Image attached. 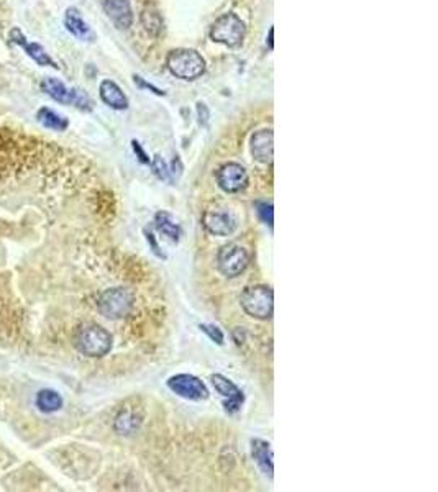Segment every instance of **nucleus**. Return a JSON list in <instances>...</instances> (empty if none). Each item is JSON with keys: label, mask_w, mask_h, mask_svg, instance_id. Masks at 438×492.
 Segmentation results:
<instances>
[{"label": "nucleus", "mask_w": 438, "mask_h": 492, "mask_svg": "<svg viewBox=\"0 0 438 492\" xmlns=\"http://www.w3.org/2000/svg\"><path fill=\"white\" fill-rule=\"evenodd\" d=\"M251 455L256 461V465L260 466V469L268 476L269 479H273L274 476V461H273V450L271 445L266 440L255 438L251 440Z\"/></svg>", "instance_id": "obj_14"}, {"label": "nucleus", "mask_w": 438, "mask_h": 492, "mask_svg": "<svg viewBox=\"0 0 438 492\" xmlns=\"http://www.w3.org/2000/svg\"><path fill=\"white\" fill-rule=\"evenodd\" d=\"M37 407L44 414H53L63 407V398L56 390L43 389L37 395Z\"/></svg>", "instance_id": "obj_19"}, {"label": "nucleus", "mask_w": 438, "mask_h": 492, "mask_svg": "<svg viewBox=\"0 0 438 492\" xmlns=\"http://www.w3.org/2000/svg\"><path fill=\"white\" fill-rule=\"evenodd\" d=\"M143 422V415L138 414L137 409H123L115 417L114 429L118 435H132L140 429Z\"/></svg>", "instance_id": "obj_17"}, {"label": "nucleus", "mask_w": 438, "mask_h": 492, "mask_svg": "<svg viewBox=\"0 0 438 492\" xmlns=\"http://www.w3.org/2000/svg\"><path fill=\"white\" fill-rule=\"evenodd\" d=\"M202 225L210 235L215 237H229L235 232L236 222L230 214L220 210H207L202 215Z\"/></svg>", "instance_id": "obj_10"}, {"label": "nucleus", "mask_w": 438, "mask_h": 492, "mask_svg": "<svg viewBox=\"0 0 438 492\" xmlns=\"http://www.w3.org/2000/svg\"><path fill=\"white\" fill-rule=\"evenodd\" d=\"M243 400H245V395L243 393H240L233 395V398H229V399H225V402H224V407L225 410L229 412V414H236L241 409V405H243Z\"/></svg>", "instance_id": "obj_26"}, {"label": "nucleus", "mask_w": 438, "mask_h": 492, "mask_svg": "<svg viewBox=\"0 0 438 492\" xmlns=\"http://www.w3.org/2000/svg\"><path fill=\"white\" fill-rule=\"evenodd\" d=\"M241 309L256 320H269L274 312V293L269 285H248L240 297Z\"/></svg>", "instance_id": "obj_1"}, {"label": "nucleus", "mask_w": 438, "mask_h": 492, "mask_svg": "<svg viewBox=\"0 0 438 492\" xmlns=\"http://www.w3.org/2000/svg\"><path fill=\"white\" fill-rule=\"evenodd\" d=\"M135 82H137L138 85H142V87H146V89H151V90H153V92H154V94H158V95H164V92H163V90H159L158 87H154V85H151V84H148V82H145V81H143V79H142V78H140V76H135Z\"/></svg>", "instance_id": "obj_29"}, {"label": "nucleus", "mask_w": 438, "mask_h": 492, "mask_svg": "<svg viewBox=\"0 0 438 492\" xmlns=\"http://www.w3.org/2000/svg\"><path fill=\"white\" fill-rule=\"evenodd\" d=\"M64 27L68 28V32L74 35L75 38L83 39V42H92L94 32L90 30L87 22L80 17V12L78 8H68L64 13Z\"/></svg>", "instance_id": "obj_15"}, {"label": "nucleus", "mask_w": 438, "mask_h": 492, "mask_svg": "<svg viewBox=\"0 0 438 492\" xmlns=\"http://www.w3.org/2000/svg\"><path fill=\"white\" fill-rule=\"evenodd\" d=\"M104 10L117 28L127 30L133 23V12L130 0H104Z\"/></svg>", "instance_id": "obj_13"}, {"label": "nucleus", "mask_w": 438, "mask_h": 492, "mask_svg": "<svg viewBox=\"0 0 438 492\" xmlns=\"http://www.w3.org/2000/svg\"><path fill=\"white\" fill-rule=\"evenodd\" d=\"M37 118L39 123L44 125V127L56 130V132H64V130L69 127V122L63 117V115H59L58 112H54V110L48 107L39 109L37 113Z\"/></svg>", "instance_id": "obj_20"}, {"label": "nucleus", "mask_w": 438, "mask_h": 492, "mask_svg": "<svg viewBox=\"0 0 438 492\" xmlns=\"http://www.w3.org/2000/svg\"><path fill=\"white\" fill-rule=\"evenodd\" d=\"M219 187L226 194L241 192L250 183L248 173L238 163H226L217 171Z\"/></svg>", "instance_id": "obj_9"}, {"label": "nucleus", "mask_w": 438, "mask_h": 492, "mask_svg": "<svg viewBox=\"0 0 438 492\" xmlns=\"http://www.w3.org/2000/svg\"><path fill=\"white\" fill-rule=\"evenodd\" d=\"M200 330L204 331V333L209 335V338L215 341L217 345H224L225 343V335L224 331H221L219 327H215V325H200Z\"/></svg>", "instance_id": "obj_25"}, {"label": "nucleus", "mask_w": 438, "mask_h": 492, "mask_svg": "<svg viewBox=\"0 0 438 492\" xmlns=\"http://www.w3.org/2000/svg\"><path fill=\"white\" fill-rule=\"evenodd\" d=\"M251 153L256 161L268 164L273 161V154H274V135L273 130L264 128L256 132L253 137H251Z\"/></svg>", "instance_id": "obj_11"}, {"label": "nucleus", "mask_w": 438, "mask_h": 492, "mask_svg": "<svg viewBox=\"0 0 438 492\" xmlns=\"http://www.w3.org/2000/svg\"><path fill=\"white\" fill-rule=\"evenodd\" d=\"M75 348L87 358H102L112 350V335L100 325H84L75 335Z\"/></svg>", "instance_id": "obj_2"}, {"label": "nucleus", "mask_w": 438, "mask_h": 492, "mask_svg": "<svg viewBox=\"0 0 438 492\" xmlns=\"http://www.w3.org/2000/svg\"><path fill=\"white\" fill-rule=\"evenodd\" d=\"M42 89L49 95L53 100H56L59 104L74 105L80 110H90L92 109V100L89 99V95L83 92L79 89L68 87L66 84L54 78H47L42 82Z\"/></svg>", "instance_id": "obj_6"}, {"label": "nucleus", "mask_w": 438, "mask_h": 492, "mask_svg": "<svg viewBox=\"0 0 438 492\" xmlns=\"http://www.w3.org/2000/svg\"><path fill=\"white\" fill-rule=\"evenodd\" d=\"M154 225L158 228V232H161L164 237H168L171 242H179L181 237V227L178 222L173 219V215L168 212H158L154 217Z\"/></svg>", "instance_id": "obj_18"}, {"label": "nucleus", "mask_w": 438, "mask_h": 492, "mask_svg": "<svg viewBox=\"0 0 438 492\" xmlns=\"http://www.w3.org/2000/svg\"><path fill=\"white\" fill-rule=\"evenodd\" d=\"M132 144H133V149H135V153H137V154H138V156H140V161H142V163H145V164H150L151 161H150V159H148V156H146V153L143 152L142 144H140L138 142H133Z\"/></svg>", "instance_id": "obj_28"}, {"label": "nucleus", "mask_w": 438, "mask_h": 492, "mask_svg": "<svg viewBox=\"0 0 438 492\" xmlns=\"http://www.w3.org/2000/svg\"><path fill=\"white\" fill-rule=\"evenodd\" d=\"M168 388L179 398L188 400H205L209 398V389L197 376L176 374L168 381Z\"/></svg>", "instance_id": "obj_8"}, {"label": "nucleus", "mask_w": 438, "mask_h": 492, "mask_svg": "<svg viewBox=\"0 0 438 492\" xmlns=\"http://www.w3.org/2000/svg\"><path fill=\"white\" fill-rule=\"evenodd\" d=\"M210 381H212V386L215 388V390H217L220 395H224L225 399L233 398V395L240 393L238 386L231 383V381L229 378H225V376L214 374L212 378H210Z\"/></svg>", "instance_id": "obj_22"}, {"label": "nucleus", "mask_w": 438, "mask_h": 492, "mask_svg": "<svg viewBox=\"0 0 438 492\" xmlns=\"http://www.w3.org/2000/svg\"><path fill=\"white\" fill-rule=\"evenodd\" d=\"M10 38H12L13 43H17L18 47L23 48V51L27 53V56H30L33 59L35 63L38 64V66H51V68H59L56 63L53 61L51 58H49V54L44 51V48L39 43H32L28 42L27 38L23 37L22 32H20L18 28H13L12 32H10Z\"/></svg>", "instance_id": "obj_12"}, {"label": "nucleus", "mask_w": 438, "mask_h": 492, "mask_svg": "<svg viewBox=\"0 0 438 492\" xmlns=\"http://www.w3.org/2000/svg\"><path fill=\"white\" fill-rule=\"evenodd\" d=\"M100 99H102L110 109H115V110L128 109L127 95L123 94V90L120 89L117 84L114 81H109V79H105V81H102V84H100Z\"/></svg>", "instance_id": "obj_16"}, {"label": "nucleus", "mask_w": 438, "mask_h": 492, "mask_svg": "<svg viewBox=\"0 0 438 492\" xmlns=\"http://www.w3.org/2000/svg\"><path fill=\"white\" fill-rule=\"evenodd\" d=\"M168 69L171 74L184 81H195L205 73V61L194 49H174L168 56Z\"/></svg>", "instance_id": "obj_3"}, {"label": "nucleus", "mask_w": 438, "mask_h": 492, "mask_svg": "<svg viewBox=\"0 0 438 492\" xmlns=\"http://www.w3.org/2000/svg\"><path fill=\"white\" fill-rule=\"evenodd\" d=\"M151 164V168H153L154 171V174L158 176V178L161 180H171V173H169V168H168V164H166L163 161V158L161 156H154L153 161L150 163Z\"/></svg>", "instance_id": "obj_24"}, {"label": "nucleus", "mask_w": 438, "mask_h": 492, "mask_svg": "<svg viewBox=\"0 0 438 492\" xmlns=\"http://www.w3.org/2000/svg\"><path fill=\"white\" fill-rule=\"evenodd\" d=\"M146 240H148V243L151 245V248H153V253H154V254H158L159 258H164V254L159 251V245L156 243L154 235L151 233V232H146Z\"/></svg>", "instance_id": "obj_27"}, {"label": "nucleus", "mask_w": 438, "mask_h": 492, "mask_svg": "<svg viewBox=\"0 0 438 492\" xmlns=\"http://www.w3.org/2000/svg\"><path fill=\"white\" fill-rule=\"evenodd\" d=\"M142 22L143 27L146 28V32L153 37H158V35L163 32V18H161L159 12L153 7H146L142 13Z\"/></svg>", "instance_id": "obj_21"}, {"label": "nucleus", "mask_w": 438, "mask_h": 492, "mask_svg": "<svg viewBox=\"0 0 438 492\" xmlns=\"http://www.w3.org/2000/svg\"><path fill=\"white\" fill-rule=\"evenodd\" d=\"M256 210H258L260 219L263 220L266 225H269L271 228H273V222H274V212H273V204L268 202H258L256 204Z\"/></svg>", "instance_id": "obj_23"}, {"label": "nucleus", "mask_w": 438, "mask_h": 492, "mask_svg": "<svg viewBox=\"0 0 438 492\" xmlns=\"http://www.w3.org/2000/svg\"><path fill=\"white\" fill-rule=\"evenodd\" d=\"M250 264V254L243 246L238 243H229L221 246L217 254L219 271L225 278H236Z\"/></svg>", "instance_id": "obj_7"}, {"label": "nucleus", "mask_w": 438, "mask_h": 492, "mask_svg": "<svg viewBox=\"0 0 438 492\" xmlns=\"http://www.w3.org/2000/svg\"><path fill=\"white\" fill-rule=\"evenodd\" d=\"M99 312L107 319H123L133 309V294L128 289L114 288L105 290L99 297Z\"/></svg>", "instance_id": "obj_4"}, {"label": "nucleus", "mask_w": 438, "mask_h": 492, "mask_svg": "<svg viewBox=\"0 0 438 492\" xmlns=\"http://www.w3.org/2000/svg\"><path fill=\"white\" fill-rule=\"evenodd\" d=\"M210 38L229 48L240 47L245 38V23L235 13L221 15L210 28Z\"/></svg>", "instance_id": "obj_5"}, {"label": "nucleus", "mask_w": 438, "mask_h": 492, "mask_svg": "<svg viewBox=\"0 0 438 492\" xmlns=\"http://www.w3.org/2000/svg\"><path fill=\"white\" fill-rule=\"evenodd\" d=\"M273 35H274V28H271L269 30V39H268V43H269V48L273 49Z\"/></svg>", "instance_id": "obj_30"}]
</instances>
